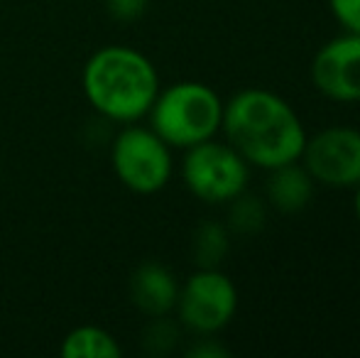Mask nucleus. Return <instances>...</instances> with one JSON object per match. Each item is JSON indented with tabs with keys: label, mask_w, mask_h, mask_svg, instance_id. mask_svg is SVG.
Segmentation results:
<instances>
[{
	"label": "nucleus",
	"mask_w": 360,
	"mask_h": 358,
	"mask_svg": "<svg viewBox=\"0 0 360 358\" xmlns=\"http://www.w3.org/2000/svg\"><path fill=\"white\" fill-rule=\"evenodd\" d=\"M179 282L174 272L162 263H143L130 277V300L143 314L167 317L176 307Z\"/></svg>",
	"instance_id": "obj_9"
},
{
	"label": "nucleus",
	"mask_w": 360,
	"mask_h": 358,
	"mask_svg": "<svg viewBox=\"0 0 360 358\" xmlns=\"http://www.w3.org/2000/svg\"><path fill=\"white\" fill-rule=\"evenodd\" d=\"M314 189H316V181L311 179L307 167L302 162H289L270 170L265 201L267 206L282 211V214H299L314 199Z\"/></svg>",
	"instance_id": "obj_10"
},
{
	"label": "nucleus",
	"mask_w": 360,
	"mask_h": 358,
	"mask_svg": "<svg viewBox=\"0 0 360 358\" xmlns=\"http://www.w3.org/2000/svg\"><path fill=\"white\" fill-rule=\"evenodd\" d=\"M311 84L333 103H360V32H346L321 44L311 62Z\"/></svg>",
	"instance_id": "obj_8"
},
{
	"label": "nucleus",
	"mask_w": 360,
	"mask_h": 358,
	"mask_svg": "<svg viewBox=\"0 0 360 358\" xmlns=\"http://www.w3.org/2000/svg\"><path fill=\"white\" fill-rule=\"evenodd\" d=\"M267 224V201L257 194H248V189L243 194H238L231 201V211H228V226L231 231L243 236L260 234Z\"/></svg>",
	"instance_id": "obj_13"
},
{
	"label": "nucleus",
	"mask_w": 360,
	"mask_h": 358,
	"mask_svg": "<svg viewBox=\"0 0 360 358\" xmlns=\"http://www.w3.org/2000/svg\"><path fill=\"white\" fill-rule=\"evenodd\" d=\"M181 179L186 189L204 204H231L238 194L248 189L250 165L233 145L211 138L186 150L181 162Z\"/></svg>",
	"instance_id": "obj_4"
},
{
	"label": "nucleus",
	"mask_w": 360,
	"mask_h": 358,
	"mask_svg": "<svg viewBox=\"0 0 360 358\" xmlns=\"http://www.w3.org/2000/svg\"><path fill=\"white\" fill-rule=\"evenodd\" d=\"M299 162L311 179L328 189H356L360 184V130L331 125L307 138Z\"/></svg>",
	"instance_id": "obj_7"
},
{
	"label": "nucleus",
	"mask_w": 360,
	"mask_h": 358,
	"mask_svg": "<svg viewBox=\"0 0 360 358\" xmlns=\"http://www.w3.org/2000/svg\"><path fill=\"white\" fill-rule=\"evenodd\" d=\"M179 341V329L174 321H169L167 317H152V324L145 329L143 344L152 356H165Z\"/></svg>",
	"instance_id": "obj_14"
},
{
	"label": "nucleus",
	"mask_w": 360,
	"mask_h": 358,
	"mask_svg": "<svg viewBox=\"0 0 360 358\" xmlns=\"http://www.w3.org/2000/svg\"><path fill=\"white\" fill-rule=\"evenodd\" d=\"M91 108L113 123H138L160 94V74L143 52L125 44L101 47L81 74Z\"/></svg>",
	"instance_id": "obj_2"
},
{
	"label": "nucleus",
	"mask_w": 360,
	"mask_h": 358,
	"mask_svg": "<svg viewBox=\"0 0 360 358\" xmlns=\"http://www.w3.org/2000/svg\"><path fill=\"white\" fill-rule=\"evenodd\" d=\"M179 321L196 336H216L238 312V290L221 268H199L176 297Z\"/></svg>",
	"instance_id": "obj_6"
},
{
	"label": "nucleus",
	"mask_w": 360,
	"mask_h": 358,
	"mask_svg": "<svg viewBox=\"0 0 360 358\" xmlns=\"http://www.w3.org/2000/svg\"><path fill=\"white\" fill-rule=\"evenodd\" d=\"M191 250H194V260L199 268H221L228 250H231L228 226L218 224V221H206V224H201L194 234Z\"/></svg>",
	"instance_id": "obj_12"
},
{
	"label": "nucleus",
	"mask_w": 360,
	"mask_h": 358,
	"mask_svg": "<svg viewBox=\"0 0 360 358\" xmlns=\"http://www.w3.org/2000/svg\"><path fill=\"white\" fill-rule=\"evenodd\" d=\"M64 358H118L123 356L118 339L94 324L76 326L62 341Z\"/></svg>",
	"instance_id": "obj_11"
},
{
	"label": "nucleus",
	"mask_w": 360,
	"mask_h": 358,
	"mask_svg": "<svg viewBox=\"0 0 360 358\" xmlns=\"http://www.w3.org/2000/svg\"><path fill=\"white\" fill-rule=\"evenodd\" d=\"M353 214H356V221L360 224V184L353 189Z\"/></svg>",
	"instance_id": "obj_18"
},
{
	"label": "nucleus",
	"mask_w": 360,
	"mask_h": 358,
	"mask_svg": "<svg viewBox=\"0 0 360 358\" xmlns=\"http://www.w3.org/2000/svg\"><path fill=\"white\" fill-rule=\"evenodd\" d=\"M328 8L346 32H360V0H328Z\"/></svg>",
	"instance_id": "obj_15"
},
{
	"label": "nucleus",
	"mask_w": 360,
	"mask_h": 358,
	"mask_svg": "<svg viewBox=\"0 0 360 358\" xmlns=\"http://www.w3.org/2000/svg\"><path fill=\"white\" fill-rule=\"evenodd\" d=\"M110 165L125 189L135 194H157L172 179V148L143 125H125L110 145Z\"/></svg>",
	"instance_id": "obj_5"
},
{
	"label": "nucleus",
	"mask_w": 360,
	"mask_h": 358,
	"mask_svg": "<svg viewBox=\"0 0 360 358\" xmlns=\"http://www.w3.org/2000/svg\"><path fill=\"white\" fill-rule=\"evenodd\" d=\"M186 356H191V358H228L231 351H228L223 344H218L214 336H201V339L186 351Z\"/></svg>",
	"instance_id": "obj_17"
},
{
	"label": "nucleus",
	"mask_w": 360,
	"mask_h": 358,
	"mask_svg": "<svg viewBox=\"0 0 360 358\" xmlns=\"http://www.w3.org/2000/svg\"><path fill=\"white\" fill-rule=\"evenodd\" d=\"M147 115L150 128L172 150H189L216 138L223 120V101L209 84L176 82L160 89Z\"/></svg>",
	"instance_id": "obj_3"
},
{
	"label": "nucleus",
	"mask_w": 360,
	"mask_h": 358,
	"mask_svg": "<svg viewBox=\"0 0 360 358\" xmlns=\"http://www.w3.org/2000/svg\"><path fill=\"white\" fill-rule=\"evenodd\" d=\"M105 5H108V13L115 20L130 23V20H138L145 13L147 0H105Z\"/></svg>",
	"instance_id": "obj_16"
},
{
	"label": "nucleus",
	"mask_w": 360,
	"mask_h": 358,
	"mask_svg": "<svg viewBox=\"0 0 360 358\" xmlns=\"http://www.w3.org/2000/svg\"><path fill=\"white\" fill-rule=\"evenodd\" d=\"M221 130L226 143L250 167L265 172L299 162L307 145V128L287 98L267 89H243L223 103Z\"/></svg>",
	"instance_id": "obj_1"
}]
</instances>
